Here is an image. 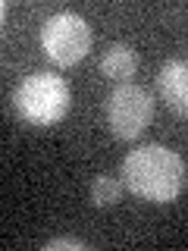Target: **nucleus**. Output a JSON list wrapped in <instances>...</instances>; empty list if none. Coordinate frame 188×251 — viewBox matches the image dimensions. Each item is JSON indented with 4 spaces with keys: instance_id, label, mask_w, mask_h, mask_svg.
<instances>
[{
    "instance_id": "f257e3e1",
    "label": "nucleus",
    "mask_w": 188,
    "mask_h": 251,
    "mask_svg": "<svg viewBox=\"0 0 188 251\" xmlns=\"http://www.w3.org/2000/svg\"><path fill=\"white\" fill-rule=\"evenodd\" d=\"M122 185L141 201L169 204L185 192L188 167L166 145H141L122 160Z\"/></svg>"
},
{
    "instance_id": "f03ea898",
    "label": "nucleus",
    "mask_w": 188,
    "mask_h": 251,
    "mask_svg": "<svg viewBox=\"0 0 188 251\" xmlns=\"http://www.w3.org/2000/svg\"><path fill=\"white\" fill-rule=\"evenodd\" d=\"M69 82L53 73H31L16 88L13 104L19 116L31 126H57L69 113Z\"/></svg>"
},
{
    "instance_id": "7ed1b4c3",
    "label": "nucleus",
    "mask_w": 188,
    "mask_h": 251,
    "mask_svg": "<svg viewBox=\"0 0 188 251\" xmlns=\"http://www.w3.org/2000/svg\"><path fill=\"white\" fill-rule=\"evenodd\" d=\"M91 41H94L91 25L78 13H69V10L53 13L41 25V50H44V57L50 63H57V66H63V69L75 66V63H82L88 57Z\"/></svg>"
},
{
    "instance_id": "20e7f679",
    "label": "nucleus",
    "mask_w": 188,
    "mask_h": 251,
    "mask_svg": "<svg viewBox=\"0 0 188 251\" xmlns=\"http://www.w3.org/2000/svg\"><path fill=\"white\" fill-rule=\"evenodd\" d=\"M154 120V98L141 85L125 82L107 94V126L119 141H135Z\"/></svg>"
},
{
    "instance_id": "39448f33",
    "label": "nucleus",
    "mask_w": 188,
    "mask_h": 251,
    "mask_svg": "<svg viewBox=\"0 0 188 251\" xmlns=\"http://www.w3.org/2000/svg\"><path fill=\"white\" fill-rule=\"evenodd\" d=\"M160 98L172 113L188 116V60H166L157 73Z\"/></svg>"
},
{
    "instance_id": "423d86ee",
    "label": "nucleus",
    "mask_w": 188,
    "mask_h": 251,
    "mask_svg": "<svg viewBox=\"0 0 188 251\" xmlns=\"http://www.w3.org/2000/svg\"><path fill=\"white\" fill-rule=\"evenodd\" d=\"M135 69H138V53L132 50V44H125V41L110 44L107 53L100 57V73H104L110 82L125 85L132 75H135Z\"/></svg>"
},
{
    "instance_id": "0eeeda50",
    "label": "nucleus",
    "mask_w": 188,
    "mask_h": 251,
    "mask_svg": "<svg viewBox=\"0 0 188 251\" xmlns=\"http://www.w3.org/2000/svg\"><path fill=\"white\" fill-rule=\"evenodd\" d=\"M91 204L94 207H100V210H107V207H116L122 198V182L116 176H110V173H100V176H94L91 179Z\"/></svg>"
},
{
    "instance_id": "6e6552de",
    "label": "nucleus",
    "mask_w": 188,
    "mask_h": 251,
    "mask_svg": "<svg viewBox=\"0 0 188 251\" xmlns=\"http://www.w3.org/2000/svg\"><path fill=\"white\" fill-rule=\"evenodd\" d=\"M60 248H69V251H85L88 245H85L82 239H72V235H57V239H50L44 245V251H60Z\"/></svg>"
}]
</instances>
